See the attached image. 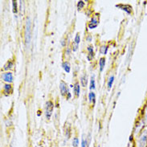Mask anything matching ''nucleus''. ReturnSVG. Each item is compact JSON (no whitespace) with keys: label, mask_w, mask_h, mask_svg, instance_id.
<instances>
[{"label":"nucleus","mask_w":147,"mask_h":147,"mask_svg":"<svg viewBox=\"0 0 147 147\" xmlns=\"http://www.w3.org/2000/svg\"><path fill=\"white\" fill-rule=\"evenodd\" d=\"M138 147H147V126L141 131L138 138Z\"/></svg>","instance_id":"1"},{"label":"nucleus","mask_w":147,"mask_h":147,"mask_svg":"<svg viewBox=\"0 0 147 147\" xmlns=\"http://www.w3.org/2000/svg\"><path fill=\"white\" fill-rule=\"evenodd\" d=\"M31 38H32V23L30 19H28L26 24V29H25V43L27 46H28L31 43Z\"/></svg>","instance_id":"2"},{"label":"nucleus","mask_w":147,"mask_h":147,"mask_svg":"<svg viewBox=\"0 0 147 147\" xmlns=\"http://www.w3.org/2000/svg\"><path fill=\"white\" fill-rule=\"evenodd\" d=\"M53 109H54V105L52 101H48L46 103V107H45V115H46V118L47 119H50L52 117V112H53Z\"/></svg>","instance_id":"3"},{"label":"nucleus","mask_w":147,"mask_h":147,"mask_svg":"<svg viewBox=\"0 0 147 147\" xmlns=\"http://www.w3.org/2000/svg\"><path fill=\"white\" fill-rule=\"evenodd\" d=\"M60 92H61V95L62 96H65L68 94V85L67 84L65 83L64 81H60Z\"/></svg>","instance_id":"4"},{"label":"nucleus","mask_w":147,"mask_h":147,"mask_svg":"<svg viewBox=\"0 0 147 147\" xmlns=\"http://www.w3.org/2000/svg\"><path fill=\"white\" fill-rule=\"evenodd\" d=\"M2 79L7 83H11L13 81V75L11 72H6L2 74Z\"/></svg>","instance_id":"5"},{"label":"nucleus","mask_w":147,"mask_h":147,"mask_svg":"<svg viewBox=\"0 0 147 147\" xmlns=\"http://www.w3.org/2000/svg\"><path fill=\"white\" fill-rule=\"evenodd\" d=\"M97 25H98V21L95 18H92L91 20V22L88 24V28H90V29H94L97 27Z\"/></svg>","instance_id":"6"},{"label":"nucleus","mask_w":147,"mask_h":147,"mask_svg":"<svg viewBox=\"0 0 147 147\" xmlns=\"http://www.w3.org/2000/svg\"><path fill=\"white\" fill-rule=\"evenodd\" d=\"M62 67L64 68V70L65 72H67V73H69L70 71H71V66H70V64L68 63V61H65L64 62L63 64H62Z\"/></svg>","instance_id":"7"},{"label":"nucleus","mask_w":147,"mask_h":147,"mask_svg":"<svg viewBox=\"0 0 147 147\" xmlns=\"http://www.w3.org/2000/svg\"><path fill=\"white\" fill-rule=\"evenodd\" d=\"M80 84H81V85H82L83 87H86V86H87V84H88L87 76L84 75L80 77Z\"/></svg>","instance_id":"8"},{"label":"nucleus","mask_w":147,"mask_h":147,"mask_svg":"<svg viewBox=\"0 0 147 147\" xmlns=\"http://www.w3.org/2000/svg\"><path fill=\"white\" fill-rule=\"evenodd\" d=\"M73 89H74V92H75V95L76 96H79L80 93V84L78 83H76L74 87H73Z\"/></svg>","instance_id":"9"},{"label":"nucleus","mask_w":147,"mask_h":147,"mask_svg":"<svg viewBox=\"0 0 147 147\" xmlns=\"http://www.w3.org/2000/svg\"><path fill=\"white\" fill-rule=\"evenodd\" d=\"M4 92L6 93V94H10L11 92H12V87L11 84H5L4 85Z\"/></svg>","instance_id":"10"},{"label":"nucleus","mask_w":147,"mask_h":147,"mask_svg":"<svg viewBox=\"0 0 147 147\" xmlns=\"http://www.w3.org/2000/svg\"><path fill=\"white\" fill-rule=\"evenodd\" d=\"M99 66L100 72H102L104 68H105V58H100V59Z\"/></svg>","instance_id":"11"},{"label":"nucleus","mask_w":147,"mask_h":147,"mask_svg":"<svg viewBox=\"0 0 147 147\" xmlns=\"http://www.w3.org/2000/svg\"><path fill=\"white\" fill-rule=\"evenodd\" d=\"M14 66V64L12 61H8L7 64L4 65V70H9V69H11Z\"/></svg>","instance_id":"12"},{"label":"nucleus","mask_w":147,"mask_h":147,"mask_svg":"<svg viewBox=\"0 0 147 147\" xmlns=\"http://www.w3.org/2000/svg\"><path fill=\"white\" fill-rule=\"evenodd\" d=\"M88 98H89V100H90V102H92L93 104H95L96 101V96L95 93L94 92H89V95H88Z\"/></svg>","instance_id":"13"},{"label":"nucleus","mask_w":147,"mask_h":147,"mask_svg":"<svg viewBox=\"0 0 147 147\" xmlns=\"http://www.w3.org/2000/svg\"><path fill=\"white\" fill-rule=\"evenodd\" d=\"M113 81H114V76H111L109 77V81H108V88H109V89H110L112 88Z\"/></svg>","instance_id":"14"},{"label":"nucleus","mask_w":147,"mask_h":147,"mask_svg":"<svg viewBox=\"0 0 147 147\" xmlns=\"http://www.w3.org/2000/svg\"><path fill=\"white\" fill-rule=\"evenodd\" d=\"M88 140L87 138H85V136L83 135L82 140H81V147H88Z\"/></svg>","instance_id":"15"},{"label":"nucleus","mask_w":147,"mask_h":147,"mask_svg":"<svg viewBox=\"0 0 147 147\" xmlns=\"http://www.w3.org/2000/svg\"><path fill=\"white\" fill-rule=\"evenodd\" d=\"M90 89L91 90H93L95 89L96 84H95V79H94V76H92L91 77V81H90Z\"/></svg>","instance_id":"16"},{"label":"nucleus","mask_w":147,"mask_h":147,"mask_svg":"<svg viewBox=\"0 0 147 147\" xmlns=\"http://www.w3.org/2000/svg\"><path fill=\"white\" fill-rule=\"evenodd\" d=\"M142 121H143L145 125L147 126V107L146 108V109H145V111H144V117Z\"/></svg>","instance_id":"17"},{"label":"nucleus","mask_w":147,"mask_h":147,"mask_svg":"<svg viewBox=\"0 0 147 147\" xmlns=\"http://www.w3.org/2000/svg\"><path fill=\"white\" fill-rule=\"evenodd\" d=\"M107 52H108V47H106V46H102V47L100 48V52L101 54H103V55H106Z\"/></svg>","instance_id":"18"},{"label":"nucleus","mask_w":147,"mask_h":147,"mask_svg":"<svg viewBox=\"0 0 147 147\" xmlns=\"http://www.w3.org/2000/svg\"><path fill=\"white\" fill-rule=\"evenodd\" d=\"M79 145V139L78 138H74L72 140V146L73 147H77Z\"/></svg>","instance_id":"19"},{"label":"nucleus","mask_w":147,"mask_h":147,"mask_svg":"<svg viewBox=\"0 0 147 147\" xmlns=\"http://www.w3.org/2000/svg\"><path fill=\"white\" fill-rule=\"evenodd\" d=\"M84 7V1H79L77 3V8L78 10H81Z\"/></svg>","instance_id":"20"},{"label":"nucleus","mask_w":147,"mask_h":147,"mask_svg":"<svg viewBox=\"0 0 147 147\" xmlns=\"http://www.w3.org/2000/svg\"><path fill=\"white\" fill-rule=\"evenodd\" d=\"M12 3H12V5H13V12L15 14H16L17 11H18V10H17V3H16V1H13Z\"/></svg>","instance_id":"21"},{"label":"nucleus","mask_w":147,"mask_h":147,"mask_svg":"<svg viewBox=\"0 0 147 147\" xmlns=\"http://www.w3.org/2000/svg\"><path fill=\"white\" fill-rule=\"evenodd\" d=\"M74 41H75V43L76 44H80V36L79 34H76V35L75 40H74Z\"/></svg>","instance_id":"22"},{"label":"nucleus","mask_w":147,"mask_h":147,"mask_svg":"<svg viewBox=\"0 0 147 147\" xmlns=\"http://www.w3.org/2000/svg\"><path fill=\"white\" fill-rule=\"evenodd\" d=\"M94 57V53L93 52H88V55L87 58L88 60H92Z\"/></svg>","instance_id":"23"},{"label":"nucleus","mask_w":147,"mask_h":147,"mask_svg":"<svg viewBox=\"0 0 147 147\" xmlns=\"http://www.w3.org/2000/svg\"><path fill=\"white\" fill-rule=\"evenodd\" d=\"M72 50H73V52H75V51H76L77 50V48H78V44H76L75 43V45H72Z\"/></svg>","instance_id":"24"},{"label":"nucleus","mask_w":147,"mask_h":147,"mask_svg":"<svg viewBox=\"0 0 147 147\" xmlns=\"http://www.w3.org/2000/svg\"><path fill=\"white\" fill-rule=\"evenodd\" d=\"M88 52H93V47L92 46H88Z\"/></svg>","instance_id":"25"},{"label":"nucleus","mask_w":147,"mask_h":147,"mask_svg":"<svg viewBox=\"0 0 147 147\" xmlns=\"http://www.w3.org/2000/svg\"><path fill=\"white\" fill-rule=\"evenodd\" d=\"M71 97H72V95H71V93H70V92H68V94H67V99H70V98H71Z\"/></svg>","instance_id":"26"},{"label":"nucleus","mask_w":147,"mask_h":147,"mask_svg":"<svg viewBox=\"0 0 147 147\" xmlns=\"http://www.w3.org/2000/svg\"><path fill=\"white\" fill-rule=\"evenodd\" d=\"M61 44H62V46H65V41H64V40H62Z\"/></svg>","instance_id":"27"},{"label":"nucleus","mask_w":147,"mask_h":147,"mask_svg":"<svg viewBox=\"0 0 147 147\" xmlns=\"http://www.w3.org/2000/svg\"><path fill=\"white\" fill-rule=\"evenodd\" d=\"M88 40V41H91V36H88V39H87Z\"/></svg>","instance_id":"28"},{"label":"nucleus","mask_w":147,"mask_h":147,"mask_svg":"<svg viewBox=\"0 0 147 147\" xmlns=\"http://www.w3.org/2000/svg\"><path fill=\"white\" fill-rule=\"evenodd\" d=\"M98 147H100V146H98Z\"/></svg>","instance_id":"29"}]
</instances>
